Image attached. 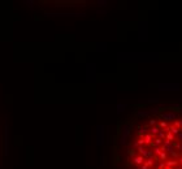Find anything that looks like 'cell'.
<instances>
[{
    "instance_id": "obj_9",
    "label": "cell",
    "mask_w": 182,
    "mask_h": 169,
    "mask_svg": "<svg viewBox=\"0 0 182 169\" xmlns=\"http://www.w3.org/2000/svg\"><path fill=\"white\" fill-rule=\"evenodd\" d=\"M154 159H152V157H150V159H146L144 160V165H147V166H148V168H151V166H154Z\"/></svg>"
},
{
    "instance_id": "obj_7",
    "label": "cell",
    "mask_w": 182,
    "mask_h": 169,
    "mask_svg": "<svg viewBox=\"0 0 182 169\" xmlns=\"http://www.w3.org/2000/svg\"><path fill=\"white\" fill-rule=\"evenodd\" d=\"M165 139L169 141V142H174V135L170 133V131H168V133L165 134Z\"/></svg>"
},
{
    "instance_id": "obj_15",
    "label": "cell",
    "mask_w": 182,
    "mask_h": 169,
    "mask_svg": "<svg viewBox=\"0 0 182 169\" xmlns=\"http://www.w3.org/2000/svg\"><path fill=\"white\" fill-rule=\"evenodd\" d=\"M159 156H160V159H161L163 161H166V152H161Z\"/></svg>"
},
{
    "instance_id": "obj_10",
    "label": "cell",
    "mask_w": 182,
    "mask_h": 169,
    "mask_svg": "<svg viewBox=\"0 0 182 169\" xmlns=\"http://www.w3.org/2000/svg\"><path fill=\"white\" fill-rule=\"evenodd\" d=\"M173 147L177 151H182V143L181 142H173Z\"/></svg>"
},
{
    "instance_id": "obj_19",
    "label": "cell",
    "mask_w": 182,
    "mask_h": 169,
    "mask_svg": "<svg viewBox=\"0 0 182 169\" xmlns=\"http://www.w3.org/2000/svg\"><path fill=\"white\" fill-rule=\"evenodd\" d=\"M181 130H182V126H181Z\"/></svg>"
},
{
    "instance_id": "obj_6",
    "label": "cell",
    "mask_w": 182,
    "mask_h": 169,
    "mask_svg": "<svg viewBox=\"0 0 182 169\" xmlns=\"http://www.w3.org/2000/svg\"><path fill=\"white\" fill-rule=\"evenodd\" d=\"M168 126H169V124H168L166 121H163V120H160V121L157 122V128H159V129H166Z\"/></svg>"
},
{
    "instance_id": "obj_17",
    "label": "cell",
    "mask_w": 182,
    "mask_h": 169,
    "mask_svg": "<svg viewBox=\"0 0 182 169\" xmlns=\"http://www.w3.org/2000/svg\"><path fill=\"white\" fill-rule=\"evenodd\" d=\"M178 163H179V164L182 165V156H181V157H179V159H178Z\"/></svg>"
},
{
    "instance_id": "obj_18",
    "label": "cell",
    "mask_w": 182,
    "mask_h": 169,
    "mask_svg": "<svg viewBox=\"0 0 182 169\" xmlns=\"http://www.w3.org/2000/svg\"><path fill=\"white\" fill-rule=\"evenodd\" d=\"M165 169H174V168H169V166H166V168H165Z\"/></svg>"
},
{
    "instance_id": "obj_11",
    "label": "cell",
    "mask_w": 182,
    "mask_h": 169,
    "mask_svg": "<svg viewBox=\"0 0 182 169\" xmlns=\"http://www.w3.org/2000/svg\"><path fill=\"white\" fill-rule=\"evenodd\" d=\"M172 125H173V126H176L177 129H181V126H182V120H174Z\"/></svg>"
},
{
    "instance_id": "obj_8",
    "label": "cell",
    "mask_w": 182,
    "mask_h": 169,
    "mask_svg": "<svg viewBox=\"0 0 182 169\" xmlns=\"http://www.w3.org/2000/svg\"><path fill=\"white\" fill-rule=\"evenodd\" d=\"M165 152H168V153H173V152H176V151H174V147H173V144H168V146H165Z\"/></svg>"
},
{
    "instance_id": "obj_2",
    "label": "cell",
    "mask_w": 182,
    "mask_h": 169,
    "mask_svg": "<svg viewBox=\"0 0 182 169\" xmlns=\"http://www.w3.org/2000/svg\"><path fill=\"white\" fill-rule=\"evenodd\" d=\"M133 163H134L136 166H141V165L144 164V157L141 156V155H135V156L133 157Z\"/></svg>"
},
{
    "instance_id": "obj_3",
    "label": "cell",
    "mask_w": 182,
    "mask_h": 169,
    "mask_svg": "<svg viewBox=\"0 0 182 169\" xmlns=\"http://www.w3.org/2000/svg\"><path fill=\"white\" fill-rule=\"evenodd\" d=\"M179 163H178V160H176V159H169V160H166V163H165V165L166 166H169V168H173V166H176V165H178Z\"/></svg>"
},
{
    "instance_id": "obj_5",
    "label": "cell",
    "mask_w": 182,
    "mask_h": 169,
    "mask_svg": "<svg viewBox=\"0 0 182 169\" xmlns=\"http://www.w3.org/2000/svg\"><path fill=\"white\" fill-rule=\"evenodd\" d=\"M169 131L172 133L173 135H178V134H179V131H181V129H177L176 126H173L172 124H170V125H169Z\"/></svg>"
},
{
    "instance_id": "obj_13",
    "label": "cell",
    "mask_w": 182,
    "mask_h": 169,
    "mask_svg": "<svg viewBox=\"0 0 182 169\" xmlns=\"http://www.w3.org/2000/svg\"><path fill=\"white\" fill-rule=\"evenodd\" d=\"M148 126H157V121H156V118H151V120H150Z\"/></svg>"
},
{
    "instance_id": "obj_16",
    "label": "cell",
    "mask_w": 182,
    "mask_h": 169,
    "mask_svg": "<svg viewBox=\"0 0 182 169\" xmlns=\"http://www.w3.org/2000/svg\"><path fill=\"white\" fill-rule=\"evenodd\" d=\"M177 137H178V139L181 141V143H182V131H179V134L177 135Z\"/></svg>"
},
{
    "instance_id": "obj_14",
    "label": "cell",
    "mask_w": 182,
    "mask_h": 169,
    "mask_svg": "<svg viewBox=\"0 0 182 169\" xmlns=\"http://www.w3.org/2000/svg\"><path fill=\"white\" fill-rule=\"evenodd\" d=\"M152 152H154V153H156V155H160L163 151L160 150V147H154V151H152Z\"/></svg>"
},
{
    "instance_id": "obj_1",
    "label": "cell",
    "mask_w": 182,
    "mask_h": 169,
    "mask_svg": "<svg viewBox=\"0 0 182 169\" xmlns=\"http://www.w3.org/2000/svg\"><path fill=\"white\" fill-rule=\"evenodd\" d=\"M161 112L160 113V118L163 120V121H174V120H177V113L176 112H173V111H166V109H159Z\"/></svg>"
},
{
    "instance_id": "obj_4",
    "label": "cell",
    "mask_w": 182,
    "mask_h": 169,
    "mask_svg": "<svg viewBox=\"0 0 182 169\" xmlns=\"http://www.w3.org/2000/svg\"><path fill=\"white\" fill-rule=\"evenodd\" d=\"M159 131H160V129H159L157 126H152V128H150V129H148V133L152 135V137L157 135V134H159Z\"/></svg>"
},
{
    "instance_id": "obj_12",
    "label": "cell",
    "mask_w": 182,
    "mask_h": 169,
    "mask_svg": "<svg viewBox=\"0 0 182 169\" xmlns=\"http://www.w3.org/2000/svg\"><path fill=\"white\" fill-rule=\"evenodd\" d=\"M157 138H160V139H163V141H165V133L160 129V131H159V134H157Z\"/></svg>"
}]
</instances>
